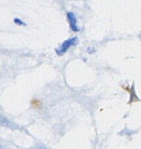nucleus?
<instances>
[{"label": "nucleus", "mask_w": 141, "mask_h": 149, "mask_svg": "<svg viewBox=\"0 0 141 149\" xmlns=\"http://www.w3.org/2000/svg\"><path fill=\"white\" fill-rule=\"evenodd\" d=\"M77 42V37L71 38V39L66 40L65 42H63V44L62 45V46L60 47V48L58 49H56V52H57L58 55H62V54L65 53L69 47H70L72 45H75Z\"/></svg>", "instance_id": "1"}, {"label": "nucleus", "mask_w": 141, "mask_h": 149, "mask_svg": "<svg viewBox=\"0 0 141 149\" xmlns=\"http://www.w3.org/2000/svg\"><path fill=\"white\" fill-rule=\"evenodd\" d=\"M67 17L68 19H69L71 29H72V31H79V29H78V26H77V19L76 17H75V14L72 13H68Z\"/></svg>", "instance_id": "2"}, {"label": "nucleus", "mask_w": 141, "mask_h": 149, "mask_svg": "<svg viewBox=\"0 0 141 149\" xmlns=\"http://www.w3.org/2000/svg\"><path fill=\"white\" fill-rule=\"evenodd\" d=\"M14 23H16V24L19 25V26H25V23H23L22 20H20V19H18V18H15L14 20Z\"/></svg>", "instance_id": "3"}]
</instances>
